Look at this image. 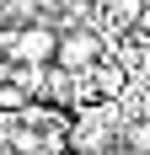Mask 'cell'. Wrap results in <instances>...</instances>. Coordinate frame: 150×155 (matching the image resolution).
I'll list each match as a JSON object with an SVG mask.
<instances>
[{"mask_svg":"<svg viewBox=\"0 0 150 155\" xmlns=\"http://www.w3.org/2000/svg\"><path fill=\"white\" fill-rule=\"evenodd\" d=\"M54 43H59V32L48 27V21H27V27L5 32V64L43 70V64H54Z\"/></svg>","mask_w":150,"mask_h":155,"instance_id":"obj_1","label":"cell"},{"mask_svg":"<svg viewBox=\"0 0 150 155\" xmlns=\"http://www.w3.org/2000/svg\"><path fill=\"white\" fill-rule=\"evenodd\" d=\"M97 59H102V38H97V32H86V27L59 32V43H54V70H64V75H86Z\"/></svg>","mask_w":150,"mask_h":155,"instance_id":"obj_2","label":"cell"}]
</instances>
